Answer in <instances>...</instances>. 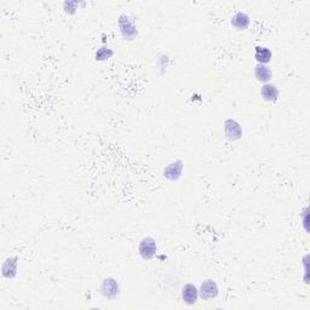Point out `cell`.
<instances>
[{
  "label": "cell",
  "instance_id": "cell-3",
  "mask_svg": "<svg viewBox=\"0 0 310 310\" xmlns=\"http://www.w3.org/2000/svg\"><path fill=\"white\" fill-rule=\"evenodd\" d=\"M224 135H226L228 141H237L242 136L241 125L232 119H227L224 121Z\"/></svg>",
  "mask_w": 310,
  "mask_h": 310
},
{
  "label": "cell",
  "instance_id": "cell-9",
  "mask_svg": "<svg viewBox=\"0 0 310 310\" xmlns=\"http://www.w3.org/2000/svg\"><path fill=\"white\" fill-rule=\"evenodd\" d=\"M2 276L6 279H14L17 274V258L10 257L4 262L1 268Z\"/></svg>",
  "mask_w": 310,
  "mask_h": 310
},
{
  "label": "cell",
  "instance_id": "cell-6",
  "mask_svg": "<svg viewBox=\"0 0 310 310\" xmlns=\"http://www.w3.org/2000/svg\"><path fill=\"white\" fill-rule=\"evenodd\" d=\"M217 294H218V286L213 280H205L201 284L200 290H199V296L201 298L208 301V299L216 298Z\"/></svg>",
  "mask_w": 310,
  "mask_h": 310
},
{
  "label": "cell",
  "instance_id": "cell-5",
  "mask_svg": "<svg viewBox=\"0 0 310 310\" xmlns=\"http://www.w3.org/2000/svg\"><path fill=\"white\" fill-rule=\"evenodd\" d=\"M183 167H184V162L182 160H176L175 162H171V164L165 167L164 171H162V175H164V177L166 180L174 182V181H177L181 177Z\"/></svg>",
  "mask_w": 310,
  "mask_h": 310
},
{
  "label": "cell",
  "instance_id": "cell-8",
  "mask_svg": "<svg viewBox=\"0 0 310 310\" xmlns=\"http://www.w3.org/2000/svg\"><path fill=\"white\" fill-rule=\"evenodd\" d=\"M260 96L267 102H275L279 98V90L276 85L270 84V82L263 85L260 89Z\"/></svg>",
  "mask_w": 310,
  "mask_h": 310
},
{
  "label": "cell",
  "instance_id": "cell-7",
  "mask_svg": "<svg viewBox=\"0 0 310 310\" xmlns=\"http://www.w3.org/2000/svg\"><path fill=\"white\" fill-rule=\"evenodd\" d=\"M199 290L193 284H187L182 288V299L187 306H194L198 302Z\"/></svg>",
  "mask_w": 310,
  "mask_h": 310
},
{
  "label": "cell",
  "instance_id": "cell-13",
  "mask_svg": "<svg viewBox=\"0 0 310 310\" xmlns=\"http://www.w3.org/2000/svg\"><path fill=\"white\" fill-rule=\"evenodd\" d=\"M113 55H114L113 50H110V49H107V48H101L97 50L95 57H96V61H105V59L112 57Z\"/></svg>",
  "mask_w": 310,
  "mask_h": 310
},
{
  "label": "cell",
  "instance_id": "cell-2",
  "mask_svg": "<svg viewBox=\"0 0 310 310\" xmlns=\"http://www.w3.org/2000/svg\"><path fill=\"white\" fill-rule=\"evenodd\" d=\"M156 241H155L153 237H144V239H142V241L139 242L138 252L143 259H152V258L156 255Z\"/></svg>",
  "mask_w": 310,
  "mask_h": 310
},
{
  "label": "cell",
  "instance_id": "cell-1",
  "mask_svg": "<svg viewBox=\"0 0 310 310\" xmlns=\"http://www.w3.org/2000/svg\"><path fill=\"white\" fill-rule=\"evenodd\" d=\"M118 22L120 32L124 38L128 39V40H131V39L137 37V33H138L137 32V27L135 22H133L130 17L126 16V15H121V16L119 17Z\"/></svg>",
  "mask_w": 310,
  "mask_h": 310
},
{
  "label": "cell",
  "instance_id": "cell-12",
  "mask_svg": "<svg viewBox=\"0 0 310 310\" xmlns=\"http://www.w3.org/2000/svg\"><path fill=\"white\" fill-rule=\"evenodd\" d=\"M271 57H273V53H271V51L268 48L257 46L255 49V58L257 59L258 63L267 64L268 62L271 61Z\"/></svg>",
  "mask_w": 310,
  "mask_h": 310
},
{
  "label": "cell",
  "instance_id": "cell-10",
  "mask_svg": "<svg viewBox=\"0 0 310 310\" xmlns=\"http://www.w3.org/2000/svg\"><path fill=\"white\" fill-rule=\"evenodd\" d=\"M255 77L258 81L267 84L269 80H271V78H273V73H271L270 68L267 64L258 63L255 68Z\"/></svg>",
  "mask_w": 310,
  "mask_h": 310
},
{
  "label": "cell",
  "instance_id": "cell-4",
  "mask_svg": "<svg viewBox=\"0 0 310 310\" xmlns=\"http://www.w3.org/2000/svg\"><path fill=\"white\" fill-rule=\"evenodd\" d=\"M101 291H102L103 296L107 297L108 299H114L120 293V287H119V284L115 279L107 278L103 280Z\"/></svg>",
  "mask_w": 310,
  "mask_h": 310
},
{
  "label": "cell",
  "instance_id": "cell-11",
  "mask_svg": "<svg viewBox=\"0 0 310 310\" xmlns=\"http://www.w3.org/2000/svg\"><path fill=\"white\" fill-rule=\"evenodd\" d=\"M250 25V17L245 12H237L232 19V26L237 30L247 29Z\"/></svg>",
  "mask_w": 310,
  "mask_h": 310
}]
</instances>
